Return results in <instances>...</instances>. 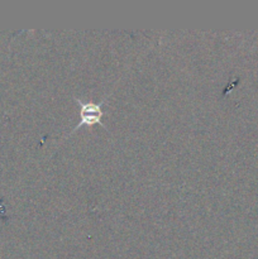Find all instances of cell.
Segmentation results:
<instances>
[{
    "instance_id": "obj_1",
    "label": "cell",
    "mask_w": 258,
    "mask_h": 259,
    "mask_svg": "<svg viewBox=\"0 0 258 259\" xmlns=\"http://www.w3.org/2000/svg\"><path fill=\"white\" fill-rule=\"evenodd\" d=\"M75 101L77 103V105L80 106V121H78L77 125L72 129L71 134L75 133L78 128H81V126L83 125L90 126L94 125V124H100V125H103L104 128H105V125H104L103 121H101V118H103L104 115V111L101 110V108H103V105L105 104V100L96 104L93 103V101L85 103V101H82L81 99L75 98Z\"/></svg>"
}]
</instances>
